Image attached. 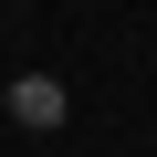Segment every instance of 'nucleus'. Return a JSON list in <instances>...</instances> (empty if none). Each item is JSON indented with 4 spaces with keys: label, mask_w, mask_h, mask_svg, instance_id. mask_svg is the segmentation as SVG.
Returning a JSON list of instances; mask_svg holds the SVG:
<instances>
[{
    "label": "nucleus",
    "mask_w": 157,
    "mask_h": 157,
    "mask_svg": "<svg viewBox=\"0 0 157 157\" xmlns=\"http://www.w3.org/2000/svg\"><path fill=\"white\" fill-rule=\"evenodd\" d=\"M63 115H73V94L52 84V73H21V84H11V126H32V136H52Z\"/></svg>",
    "instance_id": "1"
},
{
    "label": "nucleus",
    "mask_w": 157,
    "mask_h": 157,
    "mask_svg": "<svg viewBox=\"0 0 157 157\" xmlns=\"http://www.w3.org/2000/svg\"><path fill=\"white\" fill-rule=\"evenodd\" d=\"M0 115H11V84H0Z\"/></svg>",
    "instance_id": "2"
}]
</instances>
